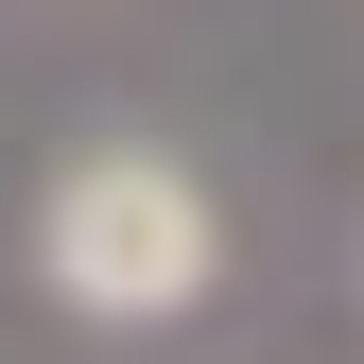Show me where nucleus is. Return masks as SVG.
Listing matches in <instances>:
<instances>
[{
	"label": "nucleus",
	"instance_id": "nucleus-1",
	"mask_svg": "<svg viewBox=\"0 0 364 364\" xmlns=\"http://www.w3.org/2000/svg\"><path fill=\"white\" fill-rule=\"evenodd\" d=\"M35 278H53L87 330H156V312H191V295L225 278V208H208L173 156L105 139V156L53 173V208H35Z\"/></svg>",
	"mask_w": 364,
	"mask_h": 364
}]
</instances>
